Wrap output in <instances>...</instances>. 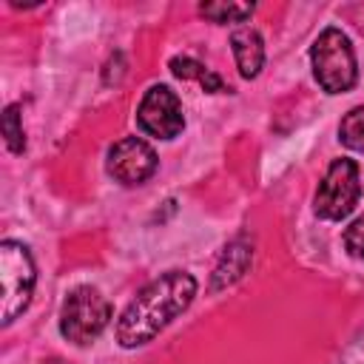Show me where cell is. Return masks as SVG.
I'll return each mask as SVG.
<instances>
[{
    "instance_id": "30bf717a",
    "label": "cell",
    "mask_w": 364,
    "mask_h": 364,
    "mask_svg": "<svg viewBox=\"0 0 364 364\" xmlns=\"http://www.w3.org/2000/svg\"><path fill=\"white\" fill-rule=\"evenodd\" d=\"M168 65H171L173 77H179V80H196L208 94H219V91H225L222 77L213 74L210 68H205V65H202L199 60H193V57H173Z\"/></svg>"
},
{
    "instance_id": "8fae6325",
    "label": "cell",
    "mask_w": 364,
    "mask_h": 364,
    "mask_svg": "<svg viewBox=\"0 0 364 364\" xmlns=\"http://www.w3.org/2000/svg\"><path fill=\"white\" fill-rule=\"evenodd\" d=\"M199 11L213 23H242L253 14V3H202Z\"/></svg>"
},
{
    "instance_id": "7a4b0ae2",
    "label": "cell",
    "mask_w": 364,
    "mask_h": 364,
    "mask_svg": "<svg viewBox=\"0 0 364 364\" xmlns=\"http://www.w3.org/2000/svg\"><path fill=\"white\" fill-rule=\"evenodd\" d=\"M310 63L318 85L327 94H344L355 85L358 68H355V51L350 37L341 28H324L313 48H310Z\"/></svg>"
},
{
    "instance_id": "3957f363",
    "label": "cell",
    "mask_w": 364,
    "mask_h": 364,
    "mask_svg": "<svg viewBox=\"0 0 364 364\" xmlns=\"http://www.w3.org/2000/svg\"><path fill=\"white\" fill-rule=\"evenodd\" d=\"M34 259L26 245L6 239L0 245V287H3V324H11L31 301L34 293Z\"/></svg>"
},
{
    "instance_id": "9c48e42d",
    "label": "cell",
    "mask_w": 364,
    "mask_h": 364,
    "mask_svg": "<svg viewBox=\"0 0 364 364\" xmlns=\"http://www.w3.org/2000/svg\"><path fill=\"white\" fill-rule=\"evenodd\" d=\"M230 48H233V57H236V68L245 80H253L259 77L262 65H264V43L259 37L256 28L250 26H242L230 34Z\"/></svg>"
},
{
    "instance_id": "52a82bcc",
    "label": "cell",
    "mask_w": 364,
    "mask_h": 364,
    "mask_svg": "<svg viewBox=\"0 0 364 364\" xmlns=\"http://www.w3.org/2000/svg\"><path fill=\"white\" fill-rule=\"evenodd\" d=\"M156 171L154 148L139 136H125L108 151V173L122 185H142Z\"/></svg>"
},
{
    "instance_id": "8992f818",
    "label": "cell",
    "mask_w": 364,
    "mask_h": 364,
    "mask_svg": "<svg viewBox=\"0 0 364 364\" xmlns=\"http://www.w3.org/2000/svg\"><path fill=\"white\" fill-rule=\"evenodd\" d=\"M136 122L156 139H173L185 128L182 102L168 85H151L136 108Z\"/></svg>"
},
{
    "instance_id": "5bb4252c",
    "label": "cell",
    "mask_w": 364,
    "mask_h": 364,
    "mask_svg": "<svg viewBox=\"0 0 364 364\" xmlns=\"http://www.w3.org/2000/svg\"><path fill=\"white\" fill-rule=\"evenodd\" d=\"M344 247H347L355 259H364V216H358V219L344 230Z\"/></svg>"
},
{
    "instance_id": "5b68a950",
    "label": "cell",
    "mask_w": 364,
    "mask_h": 364,
    "mask_svg": "<svg viewBox=\"0 0 364 364\" xmlns=\"http://www.w3.org/2000/svg\"><path fill=\"white\" fill-rule=\"evenodd\" d=\"M358 196H361L358 165L353 159H333V165L327 168L321 185L316 191V213L321 219L338 222V219L350 216Z\"/></svg>"
},
{
    "instance_id": "ba28073f",
    "label": "cell",
    "mask_w": 364,
    "mask_h": 364,
    "mask_svg": "<svg viewBox=\"0 0 364 364\" xmlns=\"http://www.w3.org/2000/svg\"><path fill=\"white\" fill-rule=\"evenodd\" d=\"M250 262H253V245H250L245 236L233 239V242L222 250V256H219V262H216V267H213V273H210V290H225V287H230L233 282H239V279L247 273Z\"/></svg>"
},
{
    "instance_id": "6da1fadb",
    "label": "cell",
    "mask_w": 364,
    "mask_h": 364,
    "mask_svg": "<svg viewBox=\"0 0 364 364\" xmlns=\"http://www.w3.org/2000/svg\"><path fill=\"white\" fill-rule=\"evenodd\" d=\"M196 296V279L185 270H168L148 282L117 321V341L122 347H142L156 338Z\"/></svg>"
},
{
    "instance_id": "4fadbf2b",
    "label": "cell",
    "mask_w": 364,
    "mask_h": 364,
    "mask_svg": "<svg viewBox=\"0 0 364 364\" xmlns=\"http://www.w3.org/2000/svg\"><path fill=\"white\" fill-rule=\"evenodd\" d=\"M3 136H6V145H9L11 154H23L26 136H23V122H20V108L17 105H9L3 111Z\"/></svg>"
},
{
    "instance_id": "277c9868",
    "label": "cell",
    "mask_w": 364,
    "mask_h": 364,
    "mask_svg": "<svg viewBox=\"0 0 364 364\" xmlns=\"http://www.w3.org/2000/svg\"><path fill=\"white\" fill-rule=\"evenodd\" d=\"M111 321V304L97 287H77L65 296L60 313V333L71 344L94 341Z\"/></svg>"
},
{
    "instance_id": "7c38bea8",
    "label": "cell",
    "mask_w": 364,
    "mask_h": 364,
    "mask_svg": "<svg viewBox=\"0 0 364 364\" xmlns=\"http://www.w3.org/2000/svg\"><path fill=\"white\" fill-rule=\"evenodd\" d=\"M338 139L353 151H364V105L347 111L338 125Z\"/></svg>"
}]
</instances>
